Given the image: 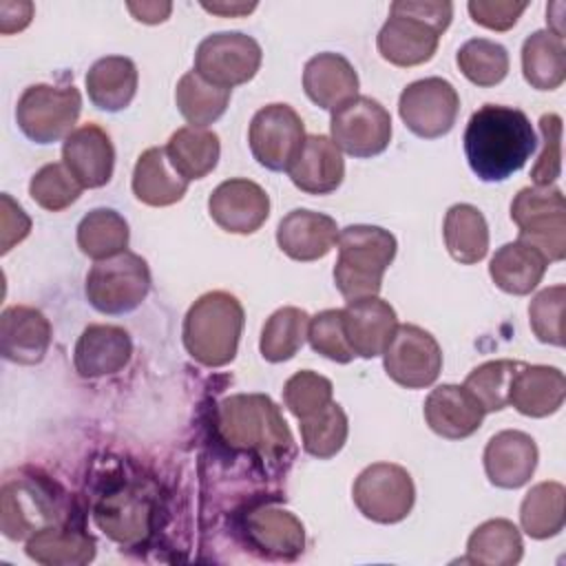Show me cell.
I'll return each mask as SVG.
<instances>
[{
    "label": "cell",
    "instance_id": "cell-42",
    "mask_svg": "<svg viewBox=\"0 0 566 566\" xmlns=\"http://www.w3.org/2000/svg\"><path fill=\"white\" fill-rule=\"evenodd\" d=\"M455 62H458L462 75L478 86H495L509 73L506 49L486 38L467 40L460 46Z\"/></svg>",
    "mask_w": 566,
    "mask_h": 566
},
{
    "label": "cell",
    "instance_id": "cell-36",
    "mask_svg": "<svg viewBox=\"0 0 566 566\" xmlns=\"http://www.w3.org/2000/svg\"><path fill=\"white\" fill-rule=\"evenodd\" d=\"M522 535L517 526L504 517L489 520L480 524L469 542L464 562L484 566H513L522 559Z\"/></svg>",
    "mask_w": 566,
    "mask_h": 566
},
{
    "label": "cell",
    "instance_id": "cell-44",
    "mask_svg": "<svg viewBox=\"0 0 566 566\" xmlns=\"http://www.w3.org/2000/svg\"><path fill=\"white\" fill-rule=\"evenodd\" d=\"M82 190L84 188L69 172V168L64 164H46V166H42L31 177V184H29L31 199L40 208H44L49 212H60V210L69 208L71 203L77 201Z\"/></svg>",
    "mask_w": 566,
    "mask_h": 566
},
{
    "label": "cell",
    "instance_id": "cell-25",
    "mask_svg": "<svg viewBox=\"0 0 566 566\" xmlns=\"http://www.w3.org/2000/svg\"><path fill=\"white\" fill-rule=\"evenodd\" d=\"M245 535L254 548L274 559H294L305 548L301 520L279 506H261L248 513Z\"/></svg>",
    "mask_w": 566,
    "mask_h": 566
},
{
    "label": "cell",
    "instance_id": "cell-40",
    "mask_svg": "<svg viewBox=\"0 0 566 566\" xmlns=\"http://www.w3.org/2000/svg\"><path fill=\"white\" fill-rule=\"evenodd\" d=\"M310 316L301 307H281L263 325L261 356L270 363L290 360L307 338Z\"/></svg>",
    "mask_w": 566,
    "mask_h": 566
},
{
    "label": "cell",
    "instance_id": "cell-9",
    "mask_svg": "<svg viewBox=\"0 0 566 566\" xmlns=\"http://www.w3.org/2000/svg\"><path fill=\"white\" fill-rule=\"evenodd\" d=\"M352 495L367 520L396 524L411 513L416 489L407 469L391 462H376L360 471Z\"/></svg>",
    "mask_w": 566,
    "mask_h": 566
},
{
    "label": "cell",
    "instance_id": "cell-37",
    "mask_svg": "<svg viewBox=\"0 0 566 566\" xmlns=\"http://www.w3.org/2000/svg\"><path fill=\"white\" fill-rule=\"evenodd\" d=\"M566 489L559 482H539L522 500L520 522L528 537L546 539L564 528Z\"/></svg>",
    "mask_w": 566,
    "mask_h": 566
},
{
    "label": "cell",
    "instance_id": "cell-30",
    "mask_svg": "<svg viewBox=\"0 0 566 566\" xmlns=\"http://www.w3.org/2000/svg\"><path fill=\"white\" fill-rule=\"evenodd\" d=\"M188 179H184L172 164L168 161L164 146H153L144 150L133 170V192L146 206H172L177 203L186 190Z\"/></svg>",
    "mask_w": 566,
    "mask_h": 566
},
{
    "label": "cell",
    "instance_id": "cell-14",
    "mask_svg": "<svg viewBox=\"0 0 566 566\" xmlns=\"http://www.w3.org/2000/svg\"><path fill=\"white\" fill-rule=\"evenodd\" d=\"M305 139L298 113L290 104H268L250 122L252 157L268 170H287Z\"/></svg>",
    "mask_w": 566,
    "mask_h": 566
},
{
    "label": "cell",
    "instance_id": "cell-10",
    "mask_svg": "<svg viewBox=\"0 0 566 566\" xmlns=\"http://www.w3.org/2000/svg\"><path fill=\"white\" fill-rule=\"evenodd\" d=\"M261 46L241 31H221L203 38L195 53V73L206 82L230 88L250 82L261 66Z\"/></svg>",
    "mask_w": 566,
    "mask_h": 566
},
{
    "label": "cell",
    "instance_id": "cell-48",
    "mask_svg": "<svg viewBox=\"0 0 566 566\" xmlns=\"http://www.w3.org/2000/svg\"><path fill=\"white\" fill-rule=\"evenodd\" d=\"M542 150L531 168L535 186H551L562 172V117L555 113L542 115L539 119Z\"/></svg>",
    "mask_w": 566,
    "mask_h": 566
},
{
    "label": "cell",
    "instance_id": "cell-32",
    "mask_svg": "<svg viewBox=\"0 0 566 566\" xmlns=\"http://www.w3.org/2000/svg\"><path fill=\"white\" fill-rule=\"evenodd\" d=\"M164 148L172 168L188 181L203 179L212 172L221 155L217 133L199 126H184L175 130Z\"/></svg>",
    "mask_w": 566,
    "mask_h": 566
},
{
    "label": "cell",
    "instance_id": "cell-7",
    "mask_svg": "<svg viewBox=\"0 0 566 566\" xmlns=\"http://www.w3.org/2000/svg\"><path fill=\"white\" fill-rule=\"evenodd\" d=\"M150 290L148 263L135 252L95 261L86 274V298L102 314H126L142 305Z\"/></svg>",
    "mask_w": 566,
    "mask_h": 566
},
{
    "label": "cell",
    "instance_id": "cell-16",
    "mask_svg": "<svg viewBox=\"0 0 566 566\" xmlns=\"http://www.w3.org/2000/svg\"><path fill=\"white\" fill-rule=\"evenodd\" d=\"M208 212L221 230L232 234H252L270 214V197L250 179H228L212 190Z\"/></svg>",
    "mask_w": 566,
    "mask_h": 566
},
{
    "label": "cell",
    "instance_id": "cell-47",
    "mask_svg": "<svg viewBox=\"0 0 566 566\" xmlns=\"http://www.w3.org/2000/svg\"><path fill=\"white\" fill-rule=\"evenodd\" d=\"M307 340L316 354L334 363H349L356 356L345 334L343 310H325L310 318Z\"/></svg>",
    "mask_w": 566,
    "mask_h": 566
},
{
    "label": "cell",
    "instance_id": "cell-50",
    "mask_svg": "<svg viewBox=\"0 0 566 566\" xmlns=\"http://www.w3.org/2000/svg\"><path fill=\"white\" fill-rule=\"evenodd\" d=\"M31 230V219L24 210L9 197H0V252L7 254L15 243L27 239Z\"/></svg>",
    "mask_w": 566,
    "mask_h": 566
},
{
    "label": "cell",
    "instance_id": "cell-20",
    "mask_svg": "<svg viewBox=\"0 0 566 566\" xmlns=\"http://www.w3.org/2000/svg\"><path fill=\"white\" fill-rule=\"evenodd\" d=\"M133 354V340L124 327L117 325H88L73 352L75 371L82 378H102L124 369Z\"/></svg>",
    "mask_w": 566,
    "mask_h": 566
},
{
    "label": "cell",
    "instance_id": "cell-21",
    "mask_svg": "<svg viewBox=\"0 0 566 566\" xmlns=\"http://www.w3.org/2000/svg\"><path fill=\"white\" fill-rule=\"evenodd\" d=\"M537 467L535 440L517 429L495 433L484 449V471L491 484L500 489L524 486Z\"/></svg>",
    "mask_w": 566,
    "mask_h": 566
},
{
    "label": "cell",
    "instance_id": "cell-52",
    "mask_svg": "<svg viewBox=\"0 0 566 566\" xmlns=\"http://www.w3.org/2000/svg\"><path fill=\"white\" fill-rule=\"evenodd\" d=\"M126 7L135 15V20L146 22V24L164 22L172 11L170 2H128Z\"/></svg>",
    "mask_w": 566,
    "mask_h": 566
},
{
    "label": "cell",
    "instance_id": "cell-24",
    "mask_svg": "<svg viewBox=\"0 0 566 566\" xmlns=\"http://www.w3.org/2000/svg\"><path fill=\"white\" fill-rule=\"evenodd\" d=\"M338 232L340 230L332 217L296 208L281 219L276 243L294 261H316L336 245Z\"/></svg>",
    "mask_w": 566,
    "mask_h": 566
},
{
    "label": "cell",
    "instance_id": "cell-3",
    "mask_svg": "<svg viewBox=\"0 0 566 566\" xmlns=\"http://www.w3.org/2000/svg\"><path fill=\"white\" fill-rule=\"evenodd\" d=\"M217 431L230 449L285 458L294 440L281 409L263 394H237L219 402Z\"/></svg>",
    "mask_w": 566,
    "mask_h": 566
},
{
    "label": "cell",
    "instance_id": "cell-53",
    "mask_svg": "<svg viewBox=\"0 0 566 566\" xmlns=\"http://www.w3.org/2000/svg\"><path fill=\"white\" fill-rule=\"evenodd\" d=\"M201 7L219 15H243V13H250L256 4L254 2H201Z\"/></svg>",
    "mask_w": 566,
    "mask_h": 566
},
{
    "label": "cell",
    "instance_id": "cell-26",
    "mask_svg": "<svg viewBox=\"0 0 566 566\" xmlns=\"http://www.w3.org/2000/svg\"><path fill=\"white\" fill-rule=\"evenodd\" d=\"M303 88L316 106L334 111L358 95V75L347 57L327 51L307 60Z\"/></svg>",
    "mask_w": 566,
    "mask_h": 566
},
{
    "label": "cell",
    "instance_id": "cell-5",
    "mask_svg": "<svg viewBox=\"0 0 566 566\" xmlns=\"http://www.w3.org/2000/svg\"><path fill=\"white\" fill-rule=\"evenodd\" d=\"M243 307L237 296L214 290L199 296L184 318V345L206 367H223L237 356Z\"/></svg>",
    "mask_w": 566,
    "mask_h": 566
},
{
    "label": "cell",
    "instance_id": "cell-43",
    "mask_svg": "<svg viewBox=\"0 0 566 566\" xmlns=\"http://www.w3.org/2000/svg\"><path fill=\"white\" fill-rule=\"evenodd\" d=\"M520 367H522L520 360H506V358L482 363L467 376L464 387L482 405L484 413L502 411L504 407H509L511 382Z\"/></svg>",
    "mask_w": 566,
    "mask_h": 566
},
{
    "label": "cell",
    "instance_id": "cell-12",
    "mask_svg": "<svg viewBox=\"0 0 566 566\" xmlns=\"http://www.w3.org/2000/svg\"><path fill=\"white\" fill-rule=\"evenodd\" d=\"M458 91L442 77L416 80L402 88L398 99L400 119L422 139H438L447 135L458 119Z\"/></svg>",
    "mask_w": 566,
    "mask_h": 566
},
{
    "label": "cell",
    "instance_id": "cell-6",
    "mask_svg": "<svg viewBox=\"0 0 566 566\" xmlns=\"http://www.w3.org/2000/svg\"><path fill=\"white\" fill-rule=\"evenodd\" d=\"M511 219L522 241L535 245L548 261L566 256V199L555 186L522 188L511 203Z\"/></svg>",
    "mask_w": 566,
    "mask_h": 566
},
{
    "label": "cell",
    "instance_id": "cell-18",
    "mask_svg": "<svg viewBox=\"0 0 566 566\" xmlns=\"http://www.w3.org/2000/svg\"><path fill=\"white\" fill-rule=\"evenodd\" d=\"M292 184L307 195H329L345 177L340 148L325 135H305L296 157L287 166Z\"/></svg>",
    "mask_w": 566,
    "mask_h": 566
},
{
    "label": "cell",
    "instance_id": "cell-34",
    "mask_svg": "<svg viewBox=\"0 0 566 566\" xmlns=\"http://www.w3.org/2000/svg\"><path fill=\"white\" fill-rule=\"evenodd\" d=\"M444 245L464 265L478 263L489 252V226L484 214L471 203H455L444 214Z\"/></svg>",
    "mask_w": 566,
    "mask_h": 566
},
{
    "label": "cell",
    "instance_id": "cell-15",
    "mask_svg": "<svg viewBox=\"0 0 566 566\" xmlns=\"http://www.w3.org/2000/svg\"><path fill=\"white\" fill-rule=\"evenodd\" d=\"M51 524H60V513L46 489L31 480H9L2 486L0 526L9 539H29Z\"/></svg>",
    "mask_w": 566,
    "mask_h": 566
},
{
    "label": "cell",
    "instance_id": "cell-29",
    "mask_svg": "<svg viewBox=\"0 0 566 566\" xmlns=\"http://www.w3.org/2000/svg\"><path fill=\"white\" fill-rule=\"evenodd\" d=\"M548 263L551 261L535 245L517 239L504 243L493 254L489 263V274L502 292L524 296L537 287Z\"/></svg>",
    "mask_w": 566,
    "mask_h": 566
},
{
    "label": "cell",
    "instance_id": "cell-31",
    "mask_svg": "<svg viewBox=\"0 0 566 566\" xmlns=\"http://www.w3.org/2000/svg\"><path fill=\"white\" fill-rule=\"evenodd\" d=\"M86 93L99 111L126 108L137 93V66L124 55L97 60L86 73Z\"/></svg>",
    "mask_w": 566,
    "mask_h": 566
},
{
    "label": "cell",
    "instance_id": "cell-17",
    "mask_svg": "<svg viewBox=\"0 0 566 566\" xmlns=\"http://www.w3.org/2000/svg\"><path fill=\"white\" fill-rule=\"evenodd\" d=\"M62 164L82 188H102L113 177L115 148L97 124L75 128L62 144Z\"/></svg>",
    "mask_w": 566,
    "mask_h": 566
},
{
    "label": "cell",
    "instance_id": "cell-2",
    "mask_svg": "<svg viewBox=\"0 0 566 566\" xmlns=\"http://www.w3.org/2000/svg\"><path fill=\"white\" fill-rule=\"evenodd\" d=\"M453 4L447 0H398L378 31V53L394 66H418L433 57L449 27Z\"/></svg>",
    "mask_w": 566,
    "mask_h": 566
},
{
    "label": "cell",
    "instance_id": "cell-33",
    "mask_svg": "<svg viewBox=\"0 0 566 566\" xmlns=\"http://www.w3.org/2000/svg\"><path fill=\"white\" fill-rule=\"evenodd\" d=\"M27 555L44 566H82L95 557V542L77 528L51 524L27 539Z\"/></svg>",
    "mask_w": 566,
    "mask_h": 566
},
{
    "label": "cell",
    "instance_id": "cell-39",
    "mask_svg": "<svg viewBox=\"0 0 566 566\" xmlns=\"http://www.w3.org/2000/svg\"><path fill=\"white\" fill-rule=\"evenodd\" d=\"M77 245L95 261L111 259L126 250L128 223L111 208H95L77 226Z\"/></svg>",
    "mask_w": 566,
    "mask_h": 566
},
{
    "label": "cell",
    "instance_id": "cell-49",
    "mask_svg": "<svg viewBox=\"0 0 566 566\" xmlns=\"http://www.w3.org/2000/svg\"><path fill=\"white\" fill-rule=\"evenodd\" d=\"M528 2H511V0H471L467 4L475 24L486 27L491 31H509L515 27L517 18L526 11Z\"/></svg>",
    "mask_w": 566,
    "mask_h": 566
},
{
    "label": "cell",
    "instance_id": "cell-13",
    "mask_svg": "<svg viewBox=\"0 0 566 566\" xmlns=\"http://www.w3.org/2000/svg\"><path fill=\"white\" fill-rule=\"evenodd\" d=\"M387 376L407 389H422L436 382L442 369V349L438 340L418 325H398L385 352Z\"/></svg>",
    "mask_w": 566,
    "mask_h": 566
},
{
    "label": "cell",
    "instance_id": "cell-11",
    "mask_svg": "<svg viewBox=\"0 0 566 566\" xmlns=\"http://www.w3.org/2000/svg\"><path fill=\"white\" fill-rule=\"evenodd\" d=\"M332 142L347 155L367 159L380 155L391 142L387 108L367 95H356L332 111Z\"/></svg>",
    "mask_w": 566,
    "mask_h": 566
},
{
    "label": "cell",
    "instance_id": "cell-8",
    "mask_svg": "<svg viewBox=\"0 0 566 566\" xmlns=\"http://www.w3.org/2000/svg\"><path fill=\"white\" fill-rule=\"evenodd\" d=\"M82 111V95L75 86L33 84L24 88L15 106L20 130L35 144L66 139Z\"/></svg>",
    "mask_w": 566,
    "mask_h": 566
},
{
    "label": "cell",
    "instance_id": "cell-46",
    "mask_svg": "<svg viewBox=\"0 0 566 566\" xmlns=\"http://www.w3.org/2000/svg\"><path fill=\"white\" fill-rule=\"evenodd\" d=\"M564 301H566V287L562 283L551 285L533 296L528 305V323L537 340L557 345V347L564 345V327H562Z\"/></svg>",
    "mask_w": 566,
    "mask_h": 566
},
{
    "label": "cell",
    "instance_id": "cell-38",
    "mask_svg": "<svg viewBox=\"0 0 566 566\" xmlns=\"http://www.w3.org/2000/svg\"><path fill=\"white\" fill-rule=\"evenodd\" d=\"M230 88H219L210 82H206L199 73L188 71L181 75L175 88V102L179 113L190 126L206 128L208 124L217 122L228 104H230Z\"/></svg>",
    "mask_w": 566,
    "mask_h": 566
},
{
    "label": "cell",
    "instance_id": "cell-51",
    "mask_svg": "<svg viewBox=\"0 0 566 566\" xmlns=\"http://www.w3.org/2000/svg\"><path fill=\"white\" fill-rule=\"evenodd\" d=\"M33 18V4L31 2H15V0H2L0 2V33L9 35L15 31H22Z\"/></svg>",
    "mask_w": 566,
    "mask_h": 566
},
{
    "label": "cell",
    "instance_id": "cell-41",
    "mask_svg": "<svg viewBox=\"0 0 566 566\" xmlns=\"http://www.w3.org/2000/svg\"><path fill=\"white\" fill-rule=\"evenodd\" d=\"M298 422L303 449L318 460L334 458L347 440V416L334 400L321 411L301 418Z\"/></svg>",
    "mask_w": 566,
    "mask_h": 566
},
{
    "label": "cell",
    "instance_id": "cell-45",
    "mask_svg": "<svg viewBox=\"0 0 566 566\" xmlns=\"http://www.w3.org/2000/svg\"><path fill=\"white\" fill-rule=\"evenodd\" d=\"M332 394L334 387L325 376L312 369H303L287 378L283 387V402L290 409V413H294L301 420L327 407L332 402Z\"/></svg>",
    "mask_w": 566,
    "mask_h": 566
},
{
    "label": "cell",
    "instance_id": "cell-4",
    "mask_svg": "<svg viewBox=\"0 0 566 566\" xmlns=\"http://www.w3.org/2000/svg\"><path fill=\"white\" fill-rule=\"evenodd\" d=\"M334 283L349 301L378 296L382 274L396 256V237L378 226H347L338 232Z\"/></svg>",
    "mask_w": 566,
    "mask_h": 566
},
{
    "label": "cell",
    "instance_id": "cell-23",
    "mask_svg": "<svg viewBox=\"0 0 566 566\" xmlns=\"http://www.w3.org/2000/svg\"><path fill=\"white\" fill-rule=\"evenodd\" d=\"M343 323L349 347L360 358L380 356L398 327L394 307L378 296L349 301L343 307Z\"/></svg>",
    "mask_w": 566,
    "mask_h": 566
},
{
    "label": "cell",
    "instance_id": "cell-1",
    "mask_svg": "<svg viewBox=\"0 0 566 566\" xmlns=\"http://www.w3.org/2000/svg\"><path fill=\"white\" fill-rule=\"evenodd\" d=\"M464 155L482 181H504L531 159L537 135L524 111L502 104L480 106L464 128Z\"/></svg>",
    "mask_w": 566,
    "mask_h": 566
},
{
    "label": "cell",
    "instance_id": "cell-19",
    "mask_svg": "<svg viewBox=\"0 0 566 566\" xmlns=\"http://www.w3.org/2000/svg\"><path fill=\"white\" fill-rule=\"evenodd\" d=\"M49 318L29 305H11L0 316V349L15 365H38L51 345Z\"/></svg>",
    "mask_w": 566,
    "mask_h": 566
},
{
    "label": "cell",
    "instance_id": "cell-35",
    "mask_svg": "<svg viewBox=\"0 0 566 566\" xmlns=\"http://www.w3.org/2000/svg\"><path fill=\"white\" fill-rule=\"evenodd\" d=\"M524 80L537 91H555L566 77L564 38L551 31H535L522 44Z\"/></svg>",
    "mask_w": 566,
    "mask_h": 566
},
{
    "label": "cell",
    "instance_id": "cell-28",
    "mask_svg": "<svg viewBox=\"0 0 566 566\" xmlns=\"http://www.w3.org/2000/svg\"><path fill=\"white\" fill-rule=\"evenodd\" d=\"M150 502L135 489L124 486L104 495L95 509L97 526L119 544H135L144 539L150 531Z\"/></svg>",
    "mask_w": 566,
    "mask_h": 566
},
{
    "label": "cell",
    "instance_id": "cell-27",
    "mask_svg": "<svg viewBox=\"0 0 566 566\" xmlns=\"http://www.w3.org/2000/svg\"><path fill=\"white\" fill-rule=\"evenodd\" d=\"M566 396V378L557 367L548 365H524L515 371L509 405L522 416L546 418L555 413Z\"/></svg>",
    "mask_w": 566,
    "mask_h": 566
},
{
    "label": "cell",
    "instance_id": "cell-22",
    "mask_svg": "<svg viewBox=\"0 0 566 566\" xmlns=\"http://www.w3.org/2000/svg\"><path fill=\"white\" fill-rule=\"evenodd\" d=\"M424 420L433 433L462 440L480 429L484 409L464 385H440L424 400Z\"/></svg>",
    "mask_w": 566,
    "mask_h": 566
}]
</instances>
